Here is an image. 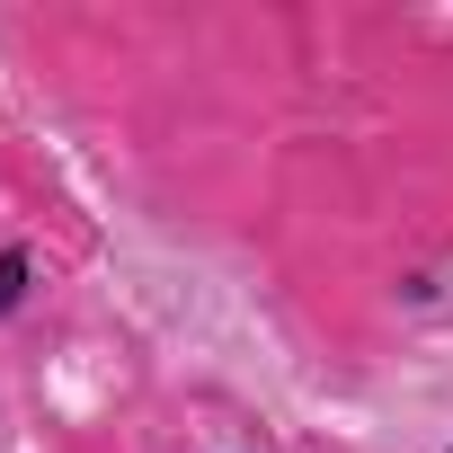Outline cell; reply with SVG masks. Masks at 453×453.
Instances as JSON below:
<instances>
[{"instance_id": "cell-1", "label": "cell", "mask_w": 453, "mask_h": 453, "mask_svg": "<svg viewBox=\"0 0 453 453\" xmlns=\"http://www.w3.org/2000/svg\"><path fill=\"white\" fill-rule=\"evenodd\" d=\"M27 294V250H0V311H19Z\"/></svg>"}]
</instances>
